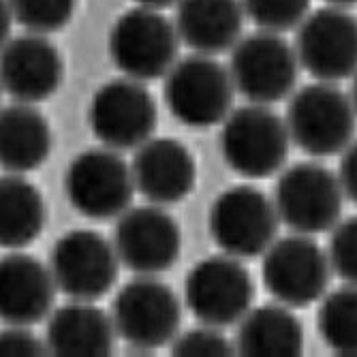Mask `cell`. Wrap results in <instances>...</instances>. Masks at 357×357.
I'll return each mask as SVG.
<instances>
[{
	"label": "cell",
	"mask_w": 357,
	"mask_h": 357,
	"mask_svg": "<svg viewBox=\"0 0 357 357\" xmlns=\"http://www.w3.org/2000/svg\"><path fill=\"white\" fill-rule=\"evenodd\" d=\"M284 122L291 142L300 150L312 156H332L353 144L357 109L338 86L317 82L291 96Z\"/></svg>",
	"instance_id": "1"
},
{
	"label": "cell",
	"mask_w": 357,
	"mask_h": 357,
	"mask_svg": "<svg viewBox=\"0 0 357 357\" xmlns=\"http://www.w3.org/2000/svg\"><path fill=\"white\" fill-rule=\"evenodd\" d=\"M291 135L287 122L270 105L250 103L222 122L220 152L225 163L248 180L270 178L282 169Z\"/></svg>",
	"instance_id": "2"
},
{
	"label": "cell",
	"mask_w": 357,
	"mask_h": 357,
	"mask_svg": "<svg viewBox=\"0 0 357 357\" xmlns=\"http://www.w3.org/2000/svg\"><path fill=\"white\" fill-rule=\"evenodd\" d=\"M180 43L178 28L169 17L158 9L135 7L112 26L109 56L124 77L152 82L172 71Z\"/></svg>",
	"instance_id": "3"
},
{
	"label": "cell",
	"mask_w": 357,
	"mask_h": 357,
	"mask_svg": "<svg viewBox=\"0 0 357 357\" xmlns=\"http://www.w3.org/2000/svg\"><path fill=\"white\" fill-rule=\"evenodd\" d=\"M165 77V103L182 124L208 128L231 114L236 94L231 71L212 56L195 52L178 60Z\"/></svg>",
	"instance_id": "4"
},
{
	"label": "cell",
	"mask_w": 357,
	"mask_h": 357,
	"mask_svg": "<svg viewBox=\"0 0 357 357\" xmlns=\"http://www.w3.org/2000/svg\"><path fill=\"white\" fill-rule=\"evenodd\" d=\"M135 190L133 167L107 146L79 152L64 174L69 204L92 220L120 218L131 208Z\"/></svg>",
	"instance_id": "5"
},
{
	"label": "cell",
	"mask_w": 357,
	"mask_h": 357,
	"mask_svg": "<svg viewBox=\"0 0 357 357\" xmlns=\"http://www.w3.org/2000/svg\"><path fill=\"white\" fill-rule=\"evenodd\" d=\"M278 210L264 190L240 184L222 190L208 212V227L216 246L238 259L264 255L278 231Z\"/></svg>",
	"instance_id": "6"
},
{
	"label": "cell",
	"mask_w": 357,
	"mask_h": 357,
	"mask_svg": "<svg viewBox=\"0 0 357 357\" xmlns=\"http://www.w3.org/2000/svg\"><path fill=\"white\" fill-rule=\"evenodd\" d=\"M184 296L195 319L222 330L248 314L255 300V282L240 259L225 252L202 259L188 272Z\"/></svg>",
	"instance_id": "7"
},
{
	"label": "cell",
	"mask_w": 357,
	"mask_h": 357,
	"mask_svg": "<svg viewBox=\"0 0 357 357\" xmlns=\"http://www.w3.org/2000/svg\"><path fill=\"white\" fill-rule=\"evenodd\" d=\"M274 204L289 229L314 236L338 225L344 190L338 176L321 163H298L280 174Z\"/></svg>",
	"instance_id": "8"
},
{
	"label": "cell",
	"mask_w": 357,
	"mask_h": 357,
	"mask_svg": "<svg viewBox=\"0 0 357 357\" xmlns=\"http://www.w3.org/2000/svg\"><path fill=\"white\" fill-rule=\"evenodd\" d=\"M229 71L236 90L250 103L272 105L291 96L298 82L300 58L278 32L259 30L236 43Z\"/></svg>",
	"instance_id": "9"
},
{
	"label": "cell",
	"mask_w": 357,
	"mask_h": 357,
	"mask_svg": "<svg viewBox=\"0 0 357 357\" xmlns=\"http://www.w3.org/2000/svg\"><path fill=\"white\" fill-rule=\"evenodd\" d=\"M112 319L128 344L152 351L178 338L182 306L169 284L142 274L118 291Z\"/></svg>",
	"instance_id": "10"
},
{
	"label": "cell",
	"mask_w": 357,
	"mask_h": 357,
	"mask_svg": "<svg viewBox=\"0 0 357 357\" xmlns=\"http://www.w3.org/2000/svg\"><path fill=\"white\" fill-rule=\"evenodd\" d=\"M116 244L90 229H73L58 238L50 255V270L64 296L94 302L107 296L118 280Z\"/></svg>",
	"instance_id": "11"
},
{
	"label": "cell",
	"mask_w": 357,
	"mask_h": 357,
	"mask_svg": "<svg viewBox=\"0 0 357 357\" xmlns=\"http://www.w3.org/2000/svg\"><path fill=\"white\" fill-rule=\"evenodd\" d=\"M264 255L266 289L280 304L306 308L326 296L332 264L310 236L294 234L274 240Z\"/></svg>",
	"instance_id": "12"
},
{
	"label": "cell",
	"mask_w": 357,
	"mask_h": 357,
	"mask_svg": "<svg viewBox=\"0 0 357 357\" xmlns=\"http://www.w3.org/2000/svg\"><path fill=\"white\" fill-rule=\"evenodd\" d=\"M88 122L94 137L112 150H135L152 139L156 103L144 82L122 77L94 92Z\"/></svg>",
	"instance_id": "13"
},
{
	"label": "cell",
	"mask_w": 357,
	"mask_h": 357,
	"mask_svg": "<svg viewBox=\"0 0 357 357\" xmlns=\"http://www.w3.org/2000/svg\"><path fill=\"white\" fill-rule=\"evenodd\" d=\"M296 52L319 82H340L357 71V17L344 7H323L298 26Z\"/></svg>",
	"instance_id": "14"
},
{
	"label": "cell",
	"mask_w": 357,
	"mask_h": 357,
	"mask_svg": "<svg viewBox=\"0 0 357 357\" xmlns=\"http://www.w3.org/2000/svg\"><path fill=\"white\" fill-rule=\"evenodd\" d=\"M114 244L120 261L137 274L167 272L182 248L180 225L160 206L128 208L116 225Z\"/></svg>",
	"instance_id": "15"
},
{
	"label": "cell",
	"mask_w": 357,
	"mask_h": 357,
	"mask_svg": "<svg viewBox=\"0 0 357 357\" xmlns=\"http://www.w3.org/2000/svg\"><path fill=\"white\" fill-rule=\"evenodd\" d=\"M62 73V56L45 35L26 32L3 43L0 79L15 103L32 105L50 99L60 88Z\"/></svg>",
	"instance_id": "16"
},
{
	"label": "cell",
	"mask_w": 357,
	"mask_h": 357,
	"mask_svg": "<svg viewBox=\"0 0 357 357\" xmlns=\"http://www.w3.org/2000/svg\"><path fill=\"white\" fill-rule=\"evenodd\" d=\"M131 167L137 190L156 206L184 202L197 180V165L190 150L169 137L148 139L139 146Z\"/></svg>",
	"instance_id": "17"
},
{
	"label": "cell",
	"mask_w": 357,
	"mask_h": 357,
	"mask_svg": "<svg viewBox=\"0 0 357 357\" xmlns=\"http://www.w3.org/2000/svg\"><path fill=\"white\" fill-rule=\"evenodd\" d=\"M56 289L50 268L13 250L0 261V317L7 326H35L50 314Z\"/></svg>",
	"instance_id": "18"
},
{
	"label": "cell",
	"mask_w": 357,
	"mask_h": 357,
	"mask_svg": "<svg viewBox=\"0 0 357 357\" xmlns=\"http://www.w3.org/2000/svg\"><path fill=\"white\" fill-rule=\"evenodd\" d=\"M116 334L112 314L92 302L73 300L52 312L45 342L58 357H103L112 353Z\"/></svg>",
	"instance_id": "19"
},
{
	"label": "cell",
	"mask_w": 357,
	"mask_h": 357,
	"mask_svg": "<svg viewBox=\"0 0 357 357\" xmlns=\"http://www.w3.org/2000/svg\"><path fill=\"white\" fill-rule=\"evenodd\" d=\"M244 17L242 0H180L176 28L192 52L216 56L242 39Z\"/></svg>",
	"instance_id": "20"
},
{
	"label": "cell",
	"mask_w": 357,
	"mask_h": 357,
	"mask_svg": "<svg viewBox=\"0 0 357 357\" xmlns=\"http://www.w3.org/2000/svg\"><path fill=\"white\" fill-rule=\"evenodd\" d=\"M236 347L246 357H298L304 351V328L280 302L250 308L240 321Z\"/></svg>",
	"instance_id": "21"
},
{
	"label": "cell",
	"mask_w": 357,
	"mask_h": 357,
	"mask_svg": "<svg viewBox=\"0 0 357 357\" xmlns=\"http://www.w3.org/2000/svg\"><path fill=\"white\" fill-rule=\"evenodd\" d=\"M52 150L50 122L30 103H15L0 116V163L9 174L41 167Z\"/></svg>",
	"instance_id": "22"
},
{
	"label": "cell",
	"mask_w": 357,
	"mask_h": 357,
	"mask_svg": "<svg viewBox=\"0 0 357 357\" xmlns=\"http://www.w3.org/2000/svg\"><path fill=\"white\" fill-rule=\"evenodd\" d=\"M45 227V202L41 190L9 174L0 180V244L7 250H20L35 242Z\"/></svg>",
	"instance_id": "23"
},
{
	"label": "cell",
	"mask_w": 357,
	"mask_h": 357,
	"mask_svg": "<svg viewBox=\"0 0 357 357\" xmlns=\"http://www.w3.org/2000/svg\"><path fill=\"white\" fill-rule=\"evenodd\" d=\"M317 326L334 353L357 357V284H344L323 298Z\"/></svg>",
	"instance_id": "24"
},
{
	"label": "cell",
	"mask_w": 357,
	"mask_h": 357,
	"mask_svg": "<svg viewBox=\"0 0 357 357\" xmlns=\"http://www.w3.org/2000/svg\"><path fill=\"white\" fill-rule=\"evenodd\" d=\"M13 22L26 32L50 35L58 32L73 20L77 0H7Z\"/></svg>",
	"instance_id": "25"
},
{
	"label": "cell",
	"mask_w": 357,
	"mask_h": 357,
	"mask_svg": "<svg viewBox=\"0 0 357 357\" xmlns=\"http://www.w3.org/2000/svg\"><path fill=\"white\" fill-rule=\"evenodd\" d=\"M242 7L259 30L282 35L306 20L310 0H242Z\"/></svg>",
	"instance_id": "26"
},
{
	"label": "cell",
	"mask_w": 357,
	"mask_h": 357,
	"mask_svg": "<svg viewBox=\"0 0 357 357\" xmlns=\"http://www.w3.org/2000/svg\"><path fill=\"white\" fill-rule=\"evenodd\" d=\"M328 257L332 272H336L342 282L357 284V216L338 220L332 229Z\"/></svg>",
	"instance_id": "27"
},
{
	"label": "cell",
	"mask_w": 357,
	"mask_h": 357,
	"mask_svg": "<svg viewBox=\"0 0 357 357\" xmlns=\"http://www.w3.org/2000/svg\"><path fill=\"white\" fill-rule=\"evenodd\" d=\"M172 351L178 357H225L234 355V344L220 334L218 328L202 323V328L178 336Z\"/></svg>",
	"instance_id": "28"
},
{
	"label": "cell",
	"mask_w": 357,
	"mask_h": 357,
	"mask_svg": "<svg viewBox=\"0 0 357 357\" xmlns=\"http://www.w3.org/2000/svg\"><path fill=\"white\" fill-rule=\"evenodd\" d=\"M43 342L28 330V326H9L0 334V353L7 357H35L43 355Z\"/></svg>",
	"instance_id": "29"
},
{
	"label": "cell",
	"mask_w": 357,
	"mask_h": 357,
	"mask_svg": "<svg viewBox=\"0 0 357 357\" xmlns=\"http://www.w3.org/2000/svg\"><path fill=\"white\" fill-rule=\"evenodd\" d=\"M338 180L342 184L344 197L351 199L357 206V142H353L340 158Z\"/></svg>",
	"instance_id": "30"
},
{
	"label": "cell",
	"mask_w": 357,
	"mask_h": 357,
	"mask_svg": "<svg viewBox=\"0 0 357 357\" xmlns=\"http://www.w3.org/2000/svg\"><path fill=\"white\" fill-rule=\"evenodd\" d=\"M139 7H150V9H165V7H172V5H178L180 0H135Z\"/></svg>",
	"instance_id": "31"
},
{
	"label": "cell",
	"mask_w": 357,
	"mask_h": 357,
	"mask_svg": "<svg viewBox=\"0 0 357 357\" xmlns=\"http://www.w3.org/2000/svg\"><path fill=\"white\" fill-rule=\"evenodd\" d=\"M326 3L334 7H351V5H357V0H326Z\"/></svg>",
	"instance_id": "32"
},
{
	"label": "cell",
	"mask_w": 357,
	"mask_h": 357,
	"mask_svg": "<svg viewBox=\"0 0 357 357\" xmlns=\"http://www.w3.org/2000/svg\"><path fill=\"white\" fill-rule=\"evenodd\" d=\"M351 99H353V105H355V109H357V71H355V75H353V92H351Z\"/></svg>",
	"instance_id": "33"
}]
</instances>
